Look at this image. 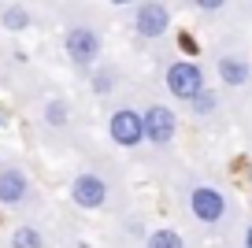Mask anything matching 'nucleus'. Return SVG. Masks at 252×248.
I'll return each instance as SVG.
<instances>
[{
  "instance_id": "f03ea898",
  "label": "nucleus",
  "mask_w": 252,
  "mask_h": 248,
  "mask_svg": "<svg viewBox=\"0 0 252 248\" xmlns=\"http://www.w3.org/2000/svg\"><path fill=\"white\" fill-rule=\"evenodd\" d=\"M63 52H67V60L78 70H89L100 60V33H96L93 26H86V23L71 26V30L63 33Z\"/></svg>"
},
{
  "instance_id": "423d86ee",
  "label": "nucleus",
  "mask_w": 252,
  "mask_h": 248,
  "mask_svg": "<svg viewBox=\"0 0 252 248\" xmlns=\"http://www.w3.org/2000/svg\"><path fill=\"white\" fill-rule=\"evenodd\" d=\"M134 30H137V37H145V41L163 37V33L171 30V8H167L163 0H145V4H137Z\"/></svg>"
},
{
  "instance_id": "dca6fc26",
  "label": "nucleus",
  "mask_w": 252,
  "mask_h": 248,
  "mask_svg": "<svg viewBox=\"0 0 252 248\" xmlns=\"http://www.w3.org/2000/svg\"><path fill=\"white\" fill-rule=\"evenodd\" d=\"M193 4H197L200 11H204V15H215V11H222L230 4V0H193Z\"/></svg>"
},
{
  "instance_id": "1a4fd4ad",
  "label": "nucleus",
  "mask_w": 252,
  "mask_h": 248,
  "mask_svg": "<svg viewBox=\"0 0 252 248\" xmlns=\"http://www.w3.org/2000/svg\"><path fill=\"white\" fill-rule=\"evenodd\" d=\"M215 74L222 78V86L241 89V86H249L252 67H249V60H241V56H219V63H215Z\"/></svg>"
},
{
  "instance_id": "6e6552de",
  "label": "nucleus",
  "mask_w": 252,
  "mask_h": 248,
  "mask_svg": "<svg viewBox=\"0 0 252 248\" xmlns=\"http://www.w3.org/2000/svg\"><path fill=\"white\" fill-rule=\"evenodd\" d=\"M30 200V178L19 167H0V204L4 208H19Z\"/></svg>"
},
{
  "instance_id": "a211bd4d",
  "label": "nucleus",
  "mask_w": 252,
  "mask_h": 248,
  "mask_svg": "<svg viewBox=\"0 0 252 248\" xmlns=\"http://www.w3.org/2000/svg\"><path fill=\"white\" fill-rule=\"evenodd\" d=\"M111 4H134V0H111Z\"/></svg>"
},
{
  "instance_id": "4468645a",
  "label": "nucleus",
  "mask_w": 252,
  "mask_h": 248,
  "mask_svg": "<svg viewBox=\"0 0 252 248\" xmlns=\"http://www.w3.org/2000/svg\"><path fill=\"white\" fill-rule=\"evenodd\" d=\"M115 82H119V70L115 67H104V70H96V74H93V89H96V93H111V89H115Z\"/></svg>"
},
{
  "instance_id": "2eb2a0df",
  "label": "nucleus",
  "mask_w": 252,
  "mask_h": 248,
  "mask_svg": "<svg viewBox=\"0 0 252 248\" xmlns=\"http://www.w3.org/2000/svg\"><path fill=\"white\" fill-rule=\"evenodd\" d=\"M193 108V115H215V108H219V96L212 93V89H204V93L197 96V100L189 104Z\"/></svg>"
},
{
  "instance_id": "9b49d317",
  "label": "nucleus",
  "mask_w": 252,
  "mask_h": 248,
  "mask_svg": "<svg viewBox=\"0 0 252 248\" xmlns=\"http://www.w3.org/2000/svg\"><path fill=\"white\" fill-rule=\"evenodd\" d=\"M45 123L56 126V130H60V126H67V123H71V104L63 100V96H52V100H45Z\"/></svg>"
},
{
  "instance_id": "f257e3e1",
  "label": "nucleus",
  "mask_w": 252,
  "mask_h": 248,
  "mask_svg": "<svg viewBox=\"0 0 252 248\" xmlns=\"http://www.w3.org/2000/svg\"><path fill=\"white\" fill-rule=\"evenodd\" d=\"M163 82H167V93L174 96V100H197L200 93H204V70L197 67L193 60H178V63H171V67L163 70Z\"/></svg>"
},
{
  "instance_id": "0eeeda50",
  "label": "nucleus",
  "mask_w": 252,
  "mask_h": 248,
  "mask_svg": "<svg viewBox=\"0 0 252 248\" xmlns=\"http://www.w3.org/2000/svg\"><path fill=\"white\" fill-rule=\"evenodd\" d=\"M71 200L78 204V208H86V211L104 208V200H108V182H104L100 174H93V171L78 174V178L71 182Z\"/></svg>"
},
{
  "instance_id": "7ed1b4c3",
  "label": "nucleus",
  "mask_w": 252,
  "mask_h": 248,
  "mask_svg": "<svg viewBox=\"0 0 252 248\" xmlns=\"http://www.w3.org/2000/svg\"><path fill=\"white\" fill-rule=\"evenodd\" d=\"M189 215L204 226H215L226 218V196L215 186H193L189 189Z\"/></svg>"
},
{
  "instance_id": "39448f33",
  "label": "nucleus",
  "mask_w": 252,
  "mask_h": 248,
  "mask_svg": "<svg viewBox=\"0 0 252 248\" xmlns=\"http://www.w3.org/2000/svg\"><path fill=\"white\" fill-rule=\"evenodd\" d=\"M141 119H145V141L156 148H167L174 141V133H178V115L167 104H149Z\"/></svg>"
},
{
  "instance_id": "ddd939ff",
  "label": "nucleus",
  "mask_w": 252,
  "mask_h": 248,
  "mask_svg": "<svg viewBox=\"0 0 252 248\" xmlns=\"http://www.w3.org/2000/svg\"><path fill=\"white\" fill-rule=\"evenodd\" d=\"M11 248H45V237H41L37 226H19L15 233H11Z\"/></svg>"
},
{
  "instance_id": "20e7f679",
  "label": "nucleus",
  "mask_w": 252,
  "mask_h": 248,
  "mask_svg": "<svg viewBox=\"0 0 252 248\" xmlns=\"http://www.w3.org/2000/svg\"><path fill=\"white\" fill-rule=\"evenodd\" d=\"M108 137L115 141L119 148H137V145L145 141V119H141V111H134V108L111 111V119H108Z\"/></svg>"
},
{
  "instance_id": "f8f14e48",
  "label": "nucleus",
  "mask_w": 252,
  "mask_h": 248,
  "mask_svg": "<svg viewBox=\"0 0 252 248\" xmlns=\"http://www.w3.org/2000/svg\"><path fill=\"white\" fill-rule=\"evenodd\" d=\"M145 248H186V241H182V233H178V230H171V226H159V230H152V233H149Z\"/></svg>"
},
{
  "instance_id": "f3484780",
  "label": "nucleus",
  "mask_w": 252,
  "mask_h": 248,
  "mask_svg": "<svg viewBox=\"0 0 252 248\" xmlns=\"http://www.w3.org/2000/svg\"><path fill=\"white\" fill-rule=\"evenodd\" d=\"M245 248H252V222L245 226Z\"/></svg>"
},
{
  "instance_id": "9d476101",
  "label": "nucleus",
  "mask_w": 252,
  "mask_h": 248,
  "mask_svg": "<svg viewBox=\"0 0 252 248\" xmlns=\"http://www.w3.org/2000/svg\"><path fill=\"white\" fill-rule=\"evenodd\" d=\"M33 19H30V11L23 8V4H8V8L0 11V26H4V30H26V26H30Z\"/></svg>"
}]
</instances>
